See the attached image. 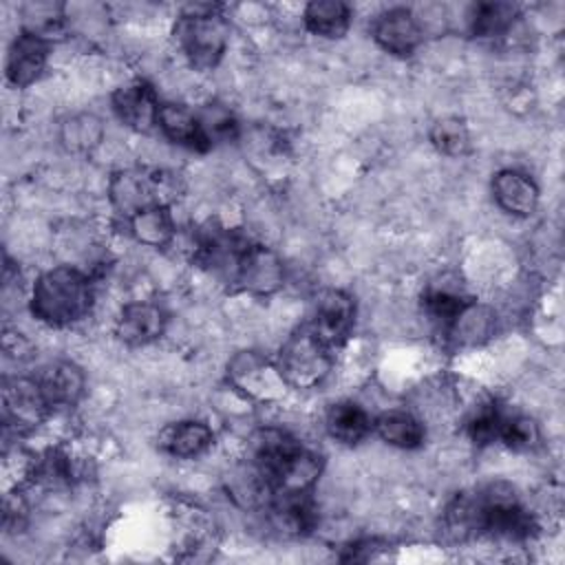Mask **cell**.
Instances as JSON below:
<instances>
[{
  "label": "cell",
  "mask_w": 565,
  "mask_h": 565,
  "mask_svg": "<svg viewBox=\"0 0 565 565\" xmlns=\"http://www.w3.org/2000/svg\"><path fill=\"white\" fill-rule=\"evenodd\" d=\"M331 351L333 349L324 344L309 324H300L280 344L276 369L289 388L311 391L327 380L333 366Z\"/></svg>",
  "instance_id": "5"
},
{
  "label": "cell",
  "mask_w": 565,
  "mask_h": 565,
  "mask_svg": "<svg viewBox=\"0 0 565 565\" xmlns=\"http://www.w3.org/2000/svg\"><path fill=\"white\" fill-rule=\"evenodd\" d=\"M503 408L497 402H486L477 406L470 417L466 419V435L477 446H488L492 441H499V428L503 419Z\"/></svg>",
  "instance_id": "30"
},
{
  "label": "cell",
  "mask_w": 565,
  "mask_h": 565,
  "mask_svg": "<svg viewBox=\"0 0 565 565\" xmlns=\"http://www.w3.org/2000/svg\"><path fill=\"white\" fill-rule=\"evenodd\" d=\"M382 550V545L371 539V541H360V543H353L347 547V554H342L340 558L342 561H371L375 558V552Z\"/></svg>",
  "instance_id": "33"
},
{
  "label": "cell",
  "mask_w": 565,
  "mask_h": 565,
  "mask_svg": "<svg viewBox=\"0 0 565 565\" xmlns=\"http://www.w3.org/2000/svg\"><path fill=\"white\" fill-rule=\"evenodd\" d=\"M130 236L146 247H166L177 234L170 207H148L126 218Z\"/></svg>",
  "instance_id": "23"
},
{
  "label": "cell",
  "mask_w": 565,
  "mask_h": 565,
  "mask_svg": "<svg viewBox=\"0 0 565 565\" xmlns=\"http://www.w3.org/2000/svg\"><path fill=\"white\" fill-rule=\"evenodd\" d=\"M269 516L274 527L287 536H307L318 525V508L311 492L271 497Z\"/></svg>",
  "instance_id": "19"
},
{
  "label": "cell",
  "mask_w": 565,
  "mask_h": 565,
  "mask_svg": "<svg viewBox=\"0 0 565 565\" xmlns=\"http://www.w3.org/2000/svg\"><path fill=\"white\" fill-rule=\"evenodd\" d=\"M430 143L446 157H461L470 150V132L463 119L441 117L430 126Z\"/></svg>",
  "instance_id": "28"
},
{
  "label": "cell",
  "mask_w": 565,
  "mask_h": 565,
  "mask_svg": "<svg viewBox=\"0 0 565 565\" xmlns=\"http://www.w3.org/2000/svg\"><path fill=\"white\" fill-rule=\"evenodd\" d=\"M117 119L135 132H150L157 128L159 117V95L154 86L146 79H132L119 86L110 97Z\"/></svg>",
  "instance_id": "11"
},
{
  "label": "cell",
  "mask_w": 565,
  "mask_h": 565,
  "mask_svg": "<svg viewBox=\"0 0 565 565\" xmlns=\"http://www.w3.org/2000/svg\"><path fill=\"white\" fill-rule=\"evenodd\" d=\"M181 192L179 174L166 168H126L108 183L110 205L124 221L148 207H172Z\"/></svg>",
  "instance_id": "3"
},
{
  "label": "cell",
  "mask_w": 565,
  "mask_h": 565,
  "mask_svg": "<svg viewBox=\"0 0 565 565\" xmlns=\"http://www.w3.org/2000/svg\"><path fill=\"white\" fill-rule=\"evenodd\" d=\"M22 20L24 26L22 31L35 33L42 40L51 42L53 38H60L64 33V7L62 4H53V2H31L22 7Z\"/></svg>",
  "instance_id": "27"
},
{
  "label": "cell",
  "mask_w": 565,
  "mask_h": 565,
  "mask_svg": "<svg viewBox=\"0 0 565 565\" xmlns=\"http://www.w3.org/2000/svg\"><path fill=\"white\" fill-rule=\"evenodd\" d=\"M302 24L318 38L340 40L351 26V7L342 0H313L302 11Z\"/></svg>",
  "instance_id": "22"
},
{
  "label": "cell",
  "mask_w": 565,
  "mask_h": 565,
  "mask_svg": "<svg viewBox=\"0 0 565 565\" xmlns=\"http://www.w3.org/2000/svg\"><path fill=\"white\" fill-rule=\"evenodd\" d=\"M166 324V311L157 302L132 300L121 307L115 322V333L128 347H146L163 335Z\"/></svg>",
  "instance_id": "14"
},
{
  "label": "cell",
  "mask_w": 565,
  "mask_h": 565,
  "mask_svg": "<svg viewBox=\"0 0 565 565\" xmlns=\"http://www.w3.org/2000/svg\"><path fill=\"white\" fill-rule=\"evenodd\" d=\"M174 38L192 68L212 71L225 55L230 22L218 4H190L177 18Z\"/></svg>",
  "instance_id": "2"
},
{
  "label": "cell",
  "mask_w": 565,
  "mask_h": 565,
  "mask_svg": "<svg viewBox=\"0 0 565 565\" xmlns=\"http://www.w3.org/2000/svg\"><path fill=\"white\" fill-rule=\"evenodd\" d=\"M227 375L236 388L260 399L274 397L287 386L276 369V362L271 364L254 351L236 353L227 364Z\"/></svg>",
  "instance_id": "13"
},
{
  "label": "cell",
  "mask_w": 565,
  "mask_h": 565,
  "mask_svg": "<svg viewBox=\"0 0 565 565\" xmlns=\"http://www.w3.org/2000/svg\"><path fill=\"white\" fill-rule=\"evenodd\" d=\"M49 46L51 42L42 40L40 35L20 31L11 40L7 51V64H4L7 82L15 88H26L33 82H38L49 62Z\"/></svg>",
  "instance_id": "12"
},
{
  "label": "cell",
  "mask_w": 565,
  "mask_h": 565,
  "mask_svg": "<svg viewBox=\"0 0 565 565\" xmlns=\"http://www.w3.org/2000/svg\"><path fill=\"white\" fill-rule=\"evenodd\" d=\"M541 439L539 424L523 413H503L501 428H499V441L505 444L510 450L523 452L532 450Z\"/></svg>",
  "instance_id": "29"
},
{
  "label": "cell",
  "mask_w": 565,
  "mask_h": 565,
  "mask_svg": "<svg viewBox=\"0 0 565 565\" xmlns=\"http://www.w3.org/2000/svg\"><path fill=\"white\" fill-rule=\"evenodd\" d=\"M38 377L13 375L2 382V417L7 428L29 433L38 428L51 413Z\"/></svg>",
  "instance_id": "6"
},
{
  "label": "cell",
  "mask_w": 565,
  "mask_h": 565,
  "mask_svg": "<svg viewBox=\"0 0 565 565\" xmlns=\"http://www.w3.org/2000/svg\"><path fill=\"white\" fill-rule=\"evenodd\" d=\"M373 430L384 444L399 450H415L426 439L424 422L415 413L404 408L384 411L380 417L373 419Z\"/></svg>",
  "instance_id": "20"
},
{
  "label": "cell",
  "mask_w": 565,
  "mask_h": 565,
  "mask_svg": "<svg viewBox=\"0 0 565 565\" xmlns=\"http://www.w3.org/2000/svg\"><path fill=\"white\" fill-rule=\"evenodd\" d=\"M519 7L512 2H477L468 13V29L475 38H503L516 22Z\"/></svg>",
  "instance_id": "24"
},
{
  "label": "cell",
  "mask_w": 565,
  "mask_h": 565,
  "mask_svg": "<svg viewBox=\"0 0 565 565\" xmlns=\"http://www.w3.org/2000/svg\"><path fill=\"white\" fill-rule=\"evenodd\" d=\"M492 199L512 216H530L539 205V188L530 174L516 168H503L492 174Z\"/></svg>",
  "instance_id": "16"
},
{
  "label": "cell",
  "mask_w": 565,
  "mask_h": 565,
  "mask_svg": "<svg viewBox=\"0 0 565 565\" xmlns=\"http://www.w3.org/2000/svg\"><path fill=\"white\" fill-rule=\"evenodd\" d=\"M95 302L93 280L73 265H55L42 271L33 287L29 307L35 320L46 327L64 329L84 320Z\"/></svg>",
  "instance_id": "1"
},
{
  "label": "cell",
  "mask_w": 565,
  "mask_h": 565,
  "mask_svg": "<svg viewBox=\"0 0 565 565\" xmlns=\"http://www.w3.org/2000/svg\"><path fill=\"white\" fill-rule=\"evenodd\" d=\"M322 470H324L322 455L300 444L280 466H276L263 479V488L269 497L305 494L313 490Z\"/></svg>",
  "instance_id": "9"
},
{
  "label": "cell",
  "mask_w": 565,
  "mask_h": 565,
  "mask_svg": "<svg viewBox=\"0 0 565 565\" xmlns=\"http://www.w3.org/2000/svg\"><path fill=\"white\" fill-rule=\"evenodd\" d=\"M214 444V430L201 419H183L163 428L159 446L174 459H196Z\"/></svg>",
  "instance_id": "18"
},
{
  "label": "cell",
  "mask_w": 565,
  "mask_h": 565,
  "mask_svg": "<svg viewBox=\"0 0 565 565\" xmlns=\"http://www.w3.org/2000/svg\"><path fill=\"white\" fill-rule=\"evenodd\" d=\"M470 302L468 296L450 289H426L422 296V311L441 333H446Z\"/></svg>",
  "instance_id": "25"
},
{
  "label": "cell",
  "mask_w": 565,
  "mask_h": 565,
  "mask_svg": "<svg viewBox=\"0 0 565 565\" xmlns=\"http://www.w3.org/2000/svg\"><path fill=\"white\" fill-rule=\"evenodd\" d=\"M371 35L382 51L395 57H411L424 42V26L413 9L388 7L375 15Z\"/></svg>",
  "instance_id": "8"
},
{
  "label": "cell",
  "mask_w": 565,
  "mask_h": 565,
  "mask_svg": "<svg viewBox=\"0 0 565 565\" xmlns=\"http://www.w3.org/2000/svg\"><path fill=\"white\" fill-rule=\"evenodd\" d=\"M201 117V124L210 137V141H230L238 132V124L234 115L221 106V104H207L203 110H196Z\"/></svg>",
  "instance_id": "32"
},
{
  "label": "cell",
  "mask_w": 565,
  "mask_h": 565,
  "mask_svg": "<svg viewBox=\"0 0 565 565\" xmlns=\"http://www.w3.org/2000/svg\"><path fill=\"white\" fill-rule=\"evenodd\" d=\"M102 135L104 126L95 115H77L62 126V141L73 152L90 150L102 141Z\"/></svg>",
  "instance_id": "31"
},
{
  "label": "cell",
  "mask_w": 565,
  "mask_h": 565,
  "mask_svg": "<svg viewBox=\"0 0 565 565\" xmlns=\"http://www.w3.org/2000/svg\"><path fill=\"white\" fill-rule=\"evenodd\" d=\"M475 532L497 541L521 543L536 532V521L512 486L497 481L472 494Z\"/></svg>",
  "instance_id": "4"
},
{
  "label": "cell",
  "mask_w": 565,
  "mask_h": 565,
  "mask_svg": "<svg viewBox=\"0 0 565 565\" xmlns=\"http://www.w3.org/2000/svg\"><path fill=\"white\" fill-rule=\"evenodd\" d=\"M38 382L51 408H73L86 388L84 371L71 360H55L42 366Z\"/></svg>",
  "instance_id": "17"
},
{
  "label": "cell",
  "mask_w": 565,
  "mask_h": 565,
  "mask_svg": "<svg viewBox=\"0 0 565 565\" xmlns=\"http://www.w3.org/2000/svg\"><path fill=\"white\" fill-rule=\"evenodd\" d=\"M157 128L168 141L192 152H207L214 146L201 124L199 113L185 104L161 102Z\"/></svg>",
  "instance_id": "15"
},
{
  "label": "cell",
  "mask_w": 565,
  "mask_h": 565,
  "mask_svg": "<svg viewBox=\"0 0 565 565\" xmlns=\"http://www.w3.org/2000/svg\"><path fill=\"white\" fill-rule=\"evenodd\" d=\"M324 428L335 441L353 446L373 430V417L362 404L353 399H342L329 406L324 415Z\"/></svg>",
  "instance_id": "21"
},
{
  "label": "cell",
  "mask_w": 565,
  "mask_h": 565,
  "mask_svg": "<svg viewBox=\"0 0 565 565\" xmlns=\"http://www.w3.org/2000/svg\"><path fill=\"white\" fill-rule=\"evenodd\" d=\"M355 322V300L344 289H324L313 302L311 320L307 322L316 335L331 349L340 347Z\"/></svg>",
  "instance_id": "10"
},
{
  "label": "cell",
  "mask_w": 565,
  "mask_h": 565,
  "mask_svg": "<svg viewBox=\"0 0 565 565\" xmlns=\"http://www.w3.org/2000/svg\"><path fill=\"white\" fill-rule=\"evenodd\" d=\"M31 481L44 488H64L73 481V463L71 457L57 448H49L42 455L31 459L29 475Z\"/></svg>",
  "instance_id": "26"
},
{
  "label": "cell",
  "mask_w": 565,
  "mask_h": 565,
  "mask_svg": "<svg viewBox=\"0 0 565 565\" xmlns=\"http://www.w3.org/2000/svg\"><path fill=\"white\" fill-rule=\"evenodd\" d=\"M230 282L254 296H271L285 285L282 258L271 247L249 241L238 256Z\"/></svg>",
  "instance_id": "7"
}]
</instances>
